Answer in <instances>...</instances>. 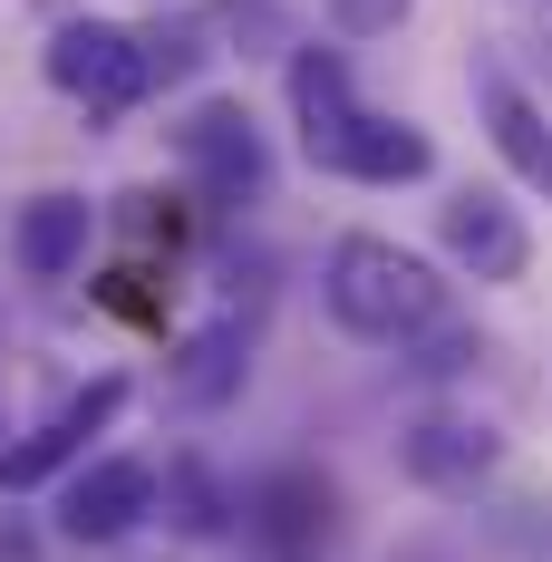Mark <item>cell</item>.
Returning <instances> with one entry per match:
<instances>
[{
    "instance_id": "cell-1",
    "label": "cell",
    "mask_w": 552,
    "mask_h": 562,
    "mask_svg": "<svg viewBox=\"0 0 552 562\" xmlns=\"http://www.w3.org/2000/svg\"><path fill=\"white\" fill-rule=\"evenodd\" d=\"M320 301H330V321L349 339H379V349H397V339H417V330H437V321H446V281L427 272L407 243H387V233H349V243H330Z\"/></svg>"
},
{
    "instance_id": "cell-2",
    "label": "cell",
    "mask_w": 552,
    "mask_h": 562,
    "mask_svg": "<svg viewBox=\"0 0 552 562\" xmlns=\"http://www.w3.org/2000/svg\"><path fill=\"white\" fill-rule=\"evenodd\" d=\"M58 98H78L88 116H126L156 78H146V49H136V30H116V20H58L49 49H40Z\"/></svg>"
},
{
    "instance_id": "cell-3",
    "label": "cell",
    "mask_w": 552,
    "mask_h": 562,
    "mask_svg": "<svg viewBox=\"0 0 552 562\" xmlns=\"http://www.w3.org/2000/svg\"><path fill=\"white\" fill-rule=\"evenodd\" d=\"M174 156H184V175H194L214 204H252V194L272 184L262 126H252V108H233V98H214V108L184 116V126H174Z\"/></svg>"
},
{
    "instance_id": "cell-4",
    "label": "cell",
    "mask_w": 552,
    "mask_h": 562,
    "mask_svg": "<svg viewBox=\"0 0 552 562\" xmlns=\"http://www.w3.org/2000/svg\"><path fill=\"white\" fill-rule=\"evenodd\" d=\"M116 417H126V379H88V389L68 397V407H49L20 447H0V495H40L58 465L88 456V437H108Z\"/></svg>"
},
{
    "instance_id": "cell-5",
    "label": "cell",
    "mask_w": 552,
    "mask_h": 562,
    "mask_svg": "<svg viewBox=\"0 0 552 562\" xmlns=\"http://www.w3.org/2000/svg\"><path fill=\"white\" fill-rule=\"evenodd\" d=\"M437 243H446V262H455L465 281H523L533 272V233H523V214H514L504 194H485V184H465V194L437 204Z\"/></svg>"
},
{
    "instance_id": "cell-6",
    "label": "cell",
    "mask_w": 552,
    "mask_h": 562,
    "mask_svg": "<svg viewBox=\"0 0 552 562\" xmlns=\"http://www.w3.org/2000/svg\"><path fill=\"white\" fill-rule=\"evenodd\" d=\"M156 514V465L146 456H98L58 485V533L68 543H126Z\"/></svg>"
},
{
    "instance_id": "cell-7",
    "label": "cell",
    "mask_w": 552,
    "mask_h": 562,
    "mask_svg": "<svg viewBox=\"0 0 552 562\" xmlns=\"http://www.w3.org/2000/svg\"><path fill=\"white\" fill-rule=\"evenodd\" d=\"M311 166H320V175H349V184H427V175H437V146H427V126H407V116L359 108Z\"/></svg>"
},
{
    "instance_id": "cell-8",
    "label": "cell",
    "mask_w": 552,
    "mask_h": 562,
    "mask_svg": "<svg viewBox=\"0 0 552 562\" xmlns=\"http://www.w3.org/2000/svg\"><path fill=\"white\" fill-rule=\"evenodd\" d=\"M504 437L495 427H475V417H417L407 437H397V465L427 485V495H475L485 475H495Z\"/></svg>"
},
{
    "instance_id": "cell-9",
    "label": "cell",
    "mask_w": 552,
    "mask_h": 562,
    "mask_svg": "<svg viewBox=\"0 0 552 562\" xmlns=\"http://www.w3.org/2000/svg\"><path fill=\"white\" fill-rule=\"evenodd\" d=\"M475 108H485V136H495V156L514 166V184L552 194V116L504 78L495 58H475Z\"/></svg>"
},
{
    "instance_id": "cell-10",
    "label": "cell",
    "mask_w": 552,
    "mask_h": 562,
    "mask_svg": "<svg viewBox=\"0 0 552 562\" xmlns=\"http://www.w3.org/2000/svg\"><path fill=\"white\" fill-rule=\"evenodd\" d=\"M88 233H98V204H88V194H40V204H20L10 252H20L30 281H68L88 262Z\"/></svg>"
},
{
    "instance_id": "cell-11",
    "label": "cell",
    "mask_w": 552,
    "mask_h": 562,
    "mask_svg": "<svg viewBox=\"0 0 552 562\" xmlns=\"http://www.w3.org/2000/svg\"><path fill=\"white\" fill-rule=\"evenodd\" d=\"M243 369H252L243 321H214V330L184 339V359H174V397H184V407H223V397L243 389Z\"/></svg>"
},
{
    "instance_id": "cell-12",
    "label": "cell",
    "mask_w": 552,
    "mask_h": 562,
    "mask_svg": "<svg viewBox=\"0 0 552 562\" xmlns=\"http://www.w3.org/2000/svg\"><path fill=\"white\" fill-rule=\"evenodd\" d=\"M320 10H330V30H339V40H379V30H397L417 0H320Z\"/></svg>"
},
{
    "instance_id": "cell-13",
    "label": "cell",
    "mask_w": 552,
    "mask_h": 562,
    "mask_svg": "<svg viewBox=\"0 0 552 562\" xmlns=\"http://www.w3.org/2000/svg\"><path fill=\"white\" fill-rule=\"evenodd\" d=\"M397 562H437V553H427V543H407V553H397Z\"/></svg>"
},
{
    "instance_id": "cell-14",
    "label": "cell",
    "mask_w": 552,
    "mask_h": 562,
    "mask_svg": "<svg viewBox=\"0 0 552 562\" xmlns=\"http://www.w3.org/2000/svg\"><path fill=\"white\" fill-rule=\"evenodd\" d=\"M523 10H533V20H552V0H523Z\"/></svg>"
},
{
    "instance_id": "cell-15",
    "label": "cell",
    "mask_w": 552,
    "mask_h": 562,
    "mask_svg": "<svg viewBox=\"0 0 552 562\" xmlns=\"http://www.w3.org/2000/svg\"><path fill=\"white\" fill-rule=\"evenodd\" d=\"M0 447H10V437H0Z\"/></svg>"
}]
</instances>
